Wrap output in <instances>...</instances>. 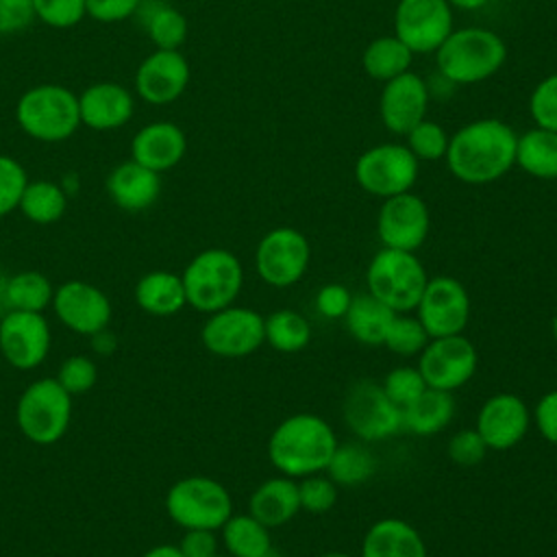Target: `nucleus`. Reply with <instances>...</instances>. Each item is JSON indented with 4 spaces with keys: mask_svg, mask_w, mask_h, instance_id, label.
<instances>
[{
    "mask_svg": "<svg viewBox=\"0 0 557 557\" xmlns=\"http://www.w3.org/2000/svg\"><path fill=\"white\" fill-rule=\"evenodd\" d=\"M518 133L498 117H481L457 128L448 139L446 165L466 185H487L516 165Z\"/></svg>",
    "mask_w": 557,
    "mask_h": 557,
    "instance_id": "nucleus-1",
    "label": "nucleus"
},
{
    "mask_svg": "<svg viewBox=\"0 0 557 557\" xmlns=\"http://www.w3.org/2000/svg\"><path fill=\"white\" fill-rule=\"evenodd\" d=\"M337 444V435L324 418L294 413L281 420L270 433L268 457L281 474L302 479L324 472Z\"/></svg>",
    "mask_w": 557,
    "mask_h": 557,
    "instance_id": "nucleus-2",
    "label": "nucleus"
},
{
    "mask_svg": "<svg viewBox=\"0 0 557 557\" xmlns=\"http://www.w3.org/2000/svg\"><path fill=\"white\" fill-rule=\"evenodd\" d=\"M442 78L453 85H474L494 76L507 61L503 37L483 26L453 28L433 52Z\"/></svg>",
    "mask_w": 557,
    "mask_h": 557,
    "instance_id": "nucleus-3",
    "label": "nucleus"
},
{
    "mask_svg": "<svg viewBox=\"0 0 557 557\" xmlns=\"http://www.w3.org/2000/svg\"><path fill=\"white\" fill-rule=\"evenodd\" d=\"M15 122L30 139L59 144L81 126L78 96L59 83H41L26 89L15 104Z\"/></svg>",
    "mask_w": 557,
    "mask_h": 557,
    "instance_id": "nucleus-4",
    "label": "nucleus"
},
{
    "mask_svg": "<svg viewBox=\"0 0 557 557\" xmlns=\"http://www.w3.org/2000/svg\"><path fill=\"white\" fill-rule=\"evenodd\" d=\"M181 278L187 305L209 315L237 300L244 285V268L235 252L205 248L191 257Z\"/></svg>",
    "mask_w": 557,
    "mask_h": 557,
    "instance_id": "nucleus-5",
    "label": "nucleus"
},
{
    "mask_svg": "<svg viewBox=\"0 0 557 557\" xmlns=\"http://www.w3.org/2000/svg\"><path fill=\"white\" fill-rule=\"evenodd\" d=\"M426 281V270L416 252L385 246L374 252L366 270L368 294L381 300L394 313L413 311Z\"/></svg>",
    "mask_w": 557,
    "mask_h": 557,
    "instance_id": "nucleus-6",
    "label": "nucleus"
},
{
    "mask_svg": "<svg viewBox=\"0 0 557 557\" xmlns=\"http://www.w3.org/2000/svg\"><path fill=\"white\" fill-rule=\"evenodd\" d=\"M15 422L20 433L37 444H57L72 422V396L57 379L44 376L24 387L15 405Z\"/></svg>",
    "mask_w": 557,
    "mask_h": 557,
    "instance_id": "nucleus-7",
    "label": "nucleus"
},
{
    "mask_svg": "<svg viewBox=\"0 0 557 557\" xmlns=\"http://www.w3.org/2000/svg\"><path fill=\"white\" fill-rule=\"evenodd\" d=\"M163 505L168 518L181 529L220 531L233 513L228 490L218 479L205 474H191L174 481Z\"/></svg>",
    "mask_w": 557,
    "mask_h": 557,
    "instance_id": "nucleus-8",
    "label": "nucleus"
},
{
    "mask_svg": "<svg viewBox=\"0 0 557 557\" xmlns=\"http://www.w3.org/2000/svg\"><path fill=\"white\" fill-rule=\"evenodd\" d=\"M420 161L405 144L385 141L363 150L355 161L357 185L376 198L411 191L418 181Z\"/></svg>",
    "mask_w": 557,
    "mask_h": 557,
    "instance_id": "nucleus-9",
    "label": "nucleus"
},
{
    "mask_svg": "<svg viewBox=\"0 0 557 557\" xmlns=\"http://www.w3.org/2000/svg\"><path fill=\"white\" fill-rule=\"evenodd\" d=\"M344 422L361 442H379L403 429L400 407L385 394L381 383L361 379L346 392Z\"/></svg>",
    "mask_w": 557,
    "mask_h": 557,
    "instance_id": "nucleus-10",
    "label": "nucleus"
},
{
    "mask_svg": "<svg viewBox=\"0 0 557 557\" xmlns=\"http://www.w3.org/2000/svg\"><path fill=\"white\" fill-rule=\"evenodd\" d=\"M479 368V352L474 344L463 335L431 337L418 355V370L426 387L455 392L463 387Z\"/></svg>",
    "mask_w": 557,
    "mask_h": 557,
    "instance_id": "nucleus-11",
    "label": "nucleus"
},
{
    "mask_svg": "<svg viewBox=\"0 0 557 557\" xmlns=\"http://www.w3.org/2000/svg\"><path fill=\"white\" fill-rule=\"evenodd\" d=\"M311 259L309 239L292 226H276L268 231L255 250V268L270 287H289L298 283Z\"/></svg>",
    "mask_w": 557,
    "mask_h": 557,
    "instance_id": "nucleus-12",
    "label": "nucleus"
},
{
    "mask_svg": "<svg viewBox=\"0 0 557 557\" xmlns=\"http://www.w3.org/2000/svg\"><path fill=\"white\" fill-rule=\"evenodd\" d=\"M200 342L215 357H248L265 342L263 315L237 305L218 309L207 315L200 329Z\"/></svg>",
    "mask_w": 557,
    "mask_h": 557,
    "instance_id": "nucleus-13",
    "label": "nucleus"
},
{
    "mask_svg": "<svg viewBox=\"0 0 557 557\" xmlns=\"http://www.w3.org/2000/svg\"><path fill=\"white\" fill-rule=\"evenodd\" d=\"M453 30V7L446 0H398L394 35L413 52H435Z\"/></svg>",
    "mask_w": 557,
    "mask_h": 557,
    "instance_id": "nucleus-14",
    "label": "nucleus"
},
{
    "mask_svg": "<svg viewBox=\"0 0 557 557\" xmlns=\"http://www.w3.org/2000/svg\"><path fill=\"white\" fill-rule=\"evenodd\" d=\"M52 346L50 324L39 311L9 309L0 318V355L15 370L39 368Z\"/></svg>",
    "mask_w": 557,
    "mask_h": 557,
    "instance_id": "nucleus-15",
    "label": "nucleus"
},
{
    "mask_svg": "<svg viewBox=\"0 0 557 557\" xmlns=\"http://www.w3.org/2000/svg\"><path fill=\"white\" fill-rule=\"evenodd\" d=\"M416 318L429 337L463 333L470 318L468 289L453 276L429 278L416 305Z\"/></svg>",
    "mask_w": 557,
    "mask_h": 557,
    "instance_id": "nucleus-16",
    "label": "nucleus"
},
{
    "mask_svg": "<svg viewBox=\"0 0 557 557\" xmlns=\"http://www.w3.org/2000/svg\"><path fill=\"white\" fill-rule=\"evenodd\" d=\"M429 228V207L413 191L385 198L376 213V235L385 248L416 252L426 242Z\"/></svg>",
    "mask_w": 557,
    "mask_h": 557,
    "instance_id": "nucleus-17",
    "label": "nucleus"
},
{
    "mask_svg": "<svg viewBox=\"0 0 557 557\" xmlns=\"http://www.w3.org/2000/svg\"><path fill=\"white\" fill-rule=\"evenodd\" d=\"M50 307L65 329L87 337L107 329L113 315L109 296L98 285L81 278L57 285Z\"/></svg>",
    "mask_w": 557,
    "mask_h": 557,
    "instance_id": "nucleus-18",
    "label": "nucleus"
},
{
    "mask_svg": "<svg viewBox=\"0 0 557 557\" xmlns=\"http://www.w3.org/2000/svg\"><path fill=\"white\" fill-rule=\"evenodd\" d=\"M191 78L189 61L178 50L150 52L135 72L137 96L154 107L170 104L183 96Z\"/></svg>",
    "mask_w": 557,
    "mask_h": 557,
    "instance_id": "nucleus-19",
    "label": "nucleus"
},
{
    "mask_svg": "<svg viewBox=\"0 0 557 557\" xmlns=\"http://www.w3.org/2000/svg\"><path fill=\"white\" fill-rule=\"evenodd\" d=\"M429 100V83L411 70L383 83L379 98V115L383 126L389 133L405 137L418 122L426 117Z\"/></svg>",
    "mask_w": 557,
    "mask_h": 557,
    "instance_id": "nucleus-20",
    "label": "nucleus"
},
{
    "mask_svg": "<svg viewBox=\"0 0 557 557\" xmlns=\"http://www.w3.org/2000/svg\"><path fill=\"white\" fill-rule=\"evenodd\" d=\"M531 426V411L527 403L511 394L498 392L490 396L476 416V431L487 450H509L522 442Z\"/></svg>",
    "mask_w": 557,
    "mask_h": 557,
    "instance_id": "nucleus-21",
    "label": "nucleus"
},
{
    "mask_svg": "<svg viewBox=\"0 0 557 557\" xmlns=\"http://www.w3.org/2000/svg\"><path fill=\"white\" fill-rule=\"evenodd\" d=\"M78 111L83 126L91 131H115L131 122L135 98L124 85L100 81L78 94Z\"/></svg>",
    "mask_w": 557,
    "mask_h": 557,
    "instance_id": "nucleus-22",
    "label": "nucleus"
},
{
    "mask_svg": "<svg viewBox=\"0 0 557 557\" xmlns=\"http://www.w3.org/2000/svg\"><path fill=\"white\" fill-rule=\"evenodd\" d=\"M185 152V131L168 120H154L144 124L131 139V159L159 174L178 165Z\"/></svg>",
    "mask_w": 557,
    "mask_h": 557,
    "instance_id": "nucleus-23",
    "label": "nucleus"
},
{
    "mask_svg": "<svg viewBox=\"0 0 557 557\" xmlns=\"http://www.w3.org/2000/svg\"><path fill=\"white\" fill-rule=\"evenodd\" d=\"M104 187L117 209L139 213L159 200L161 174L133 159H126L109 172Z\"/></svg>",
    "mask_w": 557,
    "mask_h": 557,
    "instance_id": "nucleus-24",
    "label": "nucleus"
},
{
    "mask_svg": "<svg viewBox=\"0 0 557 557\" xmlns=\"http://www.w3.org/2000/svg\"><path fill=\"white\" fill-rule=\"evenodd\" d=\"M361 557H429L418 529L400 518H381L363 535Z\"/></svg>",
    "mask_w": 557,
    "mask_h": 557,
    "instance_id": "nucleus-25",
    "label": "nucleus"
},
{
    "mask_svg": "<svg viewBox=\"0 0 557 557\" xmlns=\"http://www.w3.org/2000/svg\"><path fill=\"white\" fill-rule=\"evenodd\" d=\"M300 511L298 483L289 476L265 479L248 498V513L268 529L289 522Z\"/></svg>",
    "mask_w": 557,
    "mask_h": 557,
    "instance_id": "nucleus-26",
    "label": "nucleus"
},
{
    "mask_svg": "<svg viewBox=\"0 0 557 557\" xmlns=\"http://www.w3.org/2000/svg\"><path fill=\"white\" fill-rule=\"evenodd\" d=\"M135 302L141 311L157 318H168L178 313L183 307H187L185 287L181 274L168 272V270H152L146 272L135 283Z\"/></svg>",
    "mask_w": 557,
    "mask_h": 557,
    "instance_id": "nucleus-27",
    "label": "nucleus"
},
{
    "mask_svg": "<svg viewBox=\"0 0 557 557\" xmlns=\"http://www.w3.org/2000/svg\"><path fill=\"white\" fill-rule=\"evenodd\" d=\"M133 17L159 50H178L187 39V17L165 0H141Z\"/></svg>",
    "mask_w": 557,
    "mask_h": 557,
    "instance_id": "nucleus-28",
    "label": "nucleus"
},
{
    "mask_svg": "<svg viewBox=\"0 0 557 557\" xmlns=\"http://www.w3.org/2000/svg\"><path fill=\"white\" fill-rule=\"evenodd\" d=\"M400 411L405 431L413 435H435L450 424L455 416V398L450 392L426 387Z\"/></svg>",
    "mask_w": 557,
    "mask_h": 557,
    "instance_id": "nucleus-29",
    "label": "nucleus"
},
{
    "mask_svg": "<svg viewBox=\"0 0 557 557\" xmlns=\"http://www.w3.org/2000/svg\"><path fill=\"white\" fill-rule=\"evenodd\" d=\"M516 165L533 178H557V133L533 126L516 139Z\"/></svg>",
    "mask_w": 557,
    "mask_h": 557,
    "instance_id": "nucleus-30",
    "label": "nucleus"
},
{
    "mask_svg": "<svg viewBox=\"0 0 557 557\" xmlns=\"http://www.w3.org/2000/svg\"><path fill=\"white\" fill-rule=\"evenodd\" d=\"M396 313L370 294L352 296L344 315L348 333L366 346H383L385 333Z\"/></svg>",
    "mask_w": 557,
    "mask_h": 557,
    "instance_id": "nucleus-31",
    "label": "nucleus"
},
{
    "mask_svg": "<svg viewBox=\"0 0 557 557\" xmlns=\"http://www.w3.org/2000/svg\"><path fill=\"white\" fill-rule=\"evenodd\" d=\"M228 557H263L272 550L270 529L250 513H231L220 527Z\"/></svg>",
    "mask_w": 557,
    "mask_h": 557,
    "instance_id": "nucleus-32",
    "label": "nucleus"
},
{
    "mask_svg": "<svg viewBox=\"0 0 557 557\" xmlns=\"http://www.w3.org/2000/svg\"><path fill=\"white\" fill-rule=\"evenodd\" d=\"M413 61V52L396 37V35H381L374 37L361 54L363 72L381 83H387L405 72H409Z\"/></svg>",
    "mask_w": 557,
    "mask_h": 557,
    "instance_id": "nucleus-33",
    "label": "nucleus"
},
{
    "mask_svg": "<svg viewBox=\"0 0 557 557\" xmlns=\"http://www.w3.org/2000/svg\"><path fill=\"white\" fill-rule=\"evenodd\" d=\"M54 285L37 270H22L9 276L2 285V300L7 311H39L44 313L52 305Z\"/></svg>",
    "mask_w": 557,
    "mask_h": 557,
    "instance_id": "nucleus-34",
    "label": "nucleus"
},
{
    "mask_svg": "<svg viewBox=\"0 0 557 557\" xmlns=\"http://www.w3.org/2000/svg\"><path fill=\"white\" fill-rule=\"evenodd\" d=\"M17 209L33 224L59 222L67 209V191L54 181H28Z\"/></svg>",
    "mask_w": 557,
    "mask_h": 557,
    "instance_id": "nucleus-35",
    "label": "nucleus"
},
{
    "mask_svg": "<svg viewBox=\"0 0 557 557\" xmlns=\"http://www.w3.org/2000/svg\"><path fill=\"white\" fill-rule=\"evenodd\" d=\"M376 470V459L366 444L344 442L337 444L326 466V476L337 485H361Z\"/></svg>",
    "mask_w": 557,
    "mask_h": 557,
    "instance_id": "nucleus-36",
    "label": "nucleus"
},
{
    "mask_svg": "<svg viewBox=\"0 0 557 557\" xmlns=\"http://www.w3.org/2000/svg\"><path fill=\"white\" fill-rule=\"evenodd\" d=\"M265 342L278 352H298L311 339V326L294 309H278L263 318Z\"/></svg>",
    "mask_w": 557,
    "mask_h": 557,
    "instance_id": "nucleus-37",
    "label": "nucleus"
},
{
    "mask_svg": "<svg viewBox=\"0 0 557 557\" xmlns=\"http://www.w3.org/2000/svg\"><path fill=\"white\" fill-rule=\"evenodd\" d=\"M429 339H431L429 333L424 331V326L420 324V320L416 315L396 313L385 333L383 346L400 357H413V355L422 352V348L426 346Z\"/></svg>",
    "mask_w": 557,
    "mask_h": 557,
    "instance_id": "nucleus-38",
    "label": "nucleus"
},
{
    "mask_svg": "<svg viewBox=\"0 0 557 557\" xmlns=\"http://www.w3.org/2000/svg\"><path fill=\"white\" fill-rule=\"evenodd\" d=\"M448 139L450 135L440 122L424 117L405 135V146L418 161H440L446 157Z\"/></svg>",
    "mask_w": 557,
    "mask_h": 557,
    "instance_id": "nucleus-39",
    "label": "nucleus"
},
{
    "mask_svg": "<svg viewBox=\"0 0 557 557\" xmlns=\"http://www.w3.org/2000/svg\"><path fill=\"white\" fill-rule=\"evenodd\" d=\"M59 385L74 398L87 394L98 381V366L87 355H72L61 361L57 376Z\"/></svg>",
    "mask_w": 557,
    "mask_h": 557,
    "instance_id": "nucleus-40",
    "label": "nucleus"
},
{
    "mask_svg": "<svg viewBox=\"0 0 557 557\" xmlns=\"http://www.w3.org/2000/svg\"><path fill=\"white\" fill-rule=\"evenodd\" d=\"M529 115L535 126L557 133V72L544 76L531 89Z\"/></svg>",
    "mask_w": 557,
    "mask_h": 557,
    "instance_id": "nucleus-41",
    "label": "nucleus"
},
{
    "mask_svg": "<svg viewBox=\"0 0 557 557\" xmlns=\"http://www.w3.org/2000/svg\"><path fill=\"white\" fill-rule=\"evenodd\" d=\"M298 498H300V509L315 516L326 513L337 503V483H333L322 472L302 476V481L298 483Z\"/></svg>",
    "mask_w": 557,
    "mask_h": 557,
    "instance_id": "nucleus-42",
    "label": "nucleus"
},
{
    "mask_svg": "<svg viewBox=\"0 0 557 557\" xmlns=\"http://www.w3.org/2000/svg\"><path fill=\"white\" fill-rule=\"evenodd\" d=\"M26 183L28 176L24 165L11 154H0V218L20 207Z\"/></svg>",
    "mask_w": 557,
    "mask_h": 557,
    "instance_id": "nucleus-43",
    "label": "nucleus"
},
{
    "mask_svg": "<svg viewBox=\"0 0 557 557\" xmlns=\"http://www.w3.org/2000/svg\"><path fill=\"white\" fill-rule=\"evenodd\" d=\"M35 20L52 28H72L87 17L85 0H33Z\"/></svg>",
    "mask_w": 557,
    "mask_h": 557,
    "instance_id": "nucleus-44",
    "label": "nucleus"
},
{
    "mask_svg": "<svg viewBox=\"0 0 557 557\" xmlns=\"http://www.w3.org/2000/svg\"><path fill=\"white\" fill-rule=\"evenodd\" d=\"M383 389L385 394L403 409L405 405H409L413 398H418L424 389L426 383L418 370V366H398L394 370H389L383 379Z\"/></svg>",
    "mask_w": 557,
    "mask_h": 557,
    "instance_id": "nucleus-45",
    "label": "nucleus"
},
{
    "mask_svg": "<svg viewBox=\"0 0 557 557\" xmlns=\"http://www.w3.org/2000/svg\"><path fill=\"white\" fill-rule=\"evenodd\" d=\"M446 453H448V459L453 463H457L461 468H472V466L483 461V457L487 453V446H485V442H483V437L479 435L476 429H463V431H457L448 440Z\"/></svg>",
    "mask_w": 557,
    "mask_h": 557,
    "instance_id": "nucleus-46",
    "label": "nucleus"
},
{
    "mask_svg": "<svg viewBox=\"0 0 557 557\" xmlns=\"http://www.w3.org/2000/svg\"><path fill=\"white\" fill-rule=\"evenodd\" d=\"M352 294L348 292L346 285L342 283H326L318 294H315V309L320 315L329 320H339L346 315L350 307Z\"/></svg>",
    "mask_w": 557,
    "mask_h": 557,
    "instance_id": "nucleus-47",
    "label": "nucleus"
},
{
    "mask_svg": "<svg viewBox=\"0 0 557 557\" xmlns=\"http://www.w3.org/2000/svg\"><path fill=\"white\" fill-rule=\"evenodd\" d=\"M141 0H85L87 17L102 22V24H115L124 22L135 15Z\"/></svg>",
    "mask_w": 557,
    "mask_h": 557,
    "instance_id": "nucleus-48",
    "label": "nucleus"
},
{
    "mask_svg": "<svg viewBox=\"0 0 557 557\" xmlns=\"http://www.w3.org/2000/svg\"><path fill=\"white\" fill-rule=\"evenodd\" d=\"M33 20V0H0V35H15Z\"/></svg>",
    "mask_w": 557,
    "mask_h": 557,
    "instance_id": "nucleus-49",
    "label": "nucleus"
},
{
    "mask_svg": "<svg viewBox=\"0 0 557 557\" xmlns=\"http://www.w3.org/2000/svg\"><path fill=\"white\" fill-rule=\"evenodd\" d=\"M533 424L540 431V435L557 446V389L546 392L533 407Z\"/></svg>",
    "mask_w": 557,
    "mask_h": 557,
    "instance_id": "nucleus-50",
    "label": "nucleus"
},
{
    "mask_svg": "<svg viewBox=\"0 0 557 557\" xmlns=\"http://www.w3.org/2000/svg\"><path fill=\"white\" fill-rule=\"evenodd\" d=\"M178 548L185 557H213L218 555V535L211 529H185Z\"/></svg>",
    "mask_w": 557,
    "mask_h": 557,
    "instance_id": "nucleus-51",
    "label": "nucleus"
},
{
    "mask_svg": "<svg viewBox=\"0 0 557 557\" xmlns=\"http://www.w3.org/2000/svg\"><path fill=\"white\" fill-rule=\"evenodd\" d=\"M89 337H91V350L96 355H100V357H109L117 348V337H115V333L109 326L98 331V333H94V335H89Z\"/></svg>",
    "mask_w": 557,
    "mask_h": 557,
    "instance_id": "nucleus-52",
    "label": "nucleus"
},
{
    "mask_svg": "<svg viewBox=\"0 0 557 557\" xmlns=\"http://www.w3.org/2000/svg\"><path fill=\"white\" fill-rule=\"evenodd\" d=\"M141 557H185L178 544H157L150 546Z\"/></svg>",
    "mask_w": 557,
    "mask_h": 557,
    "instance_id": "nucleus-53",
    "label": "nucleus"
},
{
    "mask_svg": "<svg viewBox=\"0 0 557 557\" xmlns=\"http://www.w3.org/2000/svg\"><path fill=\"white\" fill-rule=\"evenodd\" d=\"M453 9H461V11H476L483 9L490 0H446Z\"/></svg>",
    "mask_w": 557,
    "mask_h": 557,
    "instance_id": "nucleus-54",
    "label": "nucleus"
},
{
    "mask_svg": "<svg viewBox=\"0 0 557 557\" xmlns=\"http://www.w3.org/2000/svg\"><path fill=\"white\" fill-rule=\"evenodd\" d=\"M550 333H553V337H555V342H557V313H555L553 320H550Z\"/></svg>",
    "mask_w": 557,
    "mask_h": 557,
    "instance_id": "nucleus-55",
    "label": "nucleus"
},
{
    "mask_svg": "<svg viewBox=\"0 0 557 557\" xmlns=\"http://www.w3.org/2000/svg\"><path fill=\"white\" fill-rule=\"evenodd\" d=\"M320 557H355V555H348V553H324Z\"/></svg>",
    "mask_w": 557,
    "mask_h": 557,
    "instance_id": "nucleus-56",
    "label": "nucleus"
},
{
    "mask_svg": "<svg viewBox=\"0 0 557 557\" xmlns=\"http://www.w3.org/2000/svg\"><path fill=\"white\" fill-rule=\"evenodd\" d=\"M263 557H278V555H276V553H274V548H272V550H270V553H265Z\"/></svg>",
    "mask_w": 557,
    "mask_h": 557,
    "instance_id": "nucleus-57",
    "label": "nucleus"
},
{
    "mask_svg": "<svg viewBox=\"0 0 557 557\" xmlns=\"http://www.w3.org/2000/svg\"><path fill=\"white\" fill-rule=\"evenodd\" d=\"M213 557H224V555H220V553H218V555H213Z\"/></svg>",
    "mask_w": 557,
    "mask_h": 557,
    "instance_id": "nucleus-58",
    "label": "nucleus"
}]
</instances>
